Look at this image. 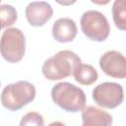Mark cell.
<instances>
[{
  "label": "cell",
  "mask_w": 126,
  "mask_h": 126,
  "mask_svg": "<svg viewBox=\"0 0 126 126\" xmlns=\"http://www.w3.org/2000/svg\"><path fill=\"white\" fill-rule=\"evenodd\" d=\"M81 63V58L75 52L61 50L44 61L41 71L47 80L57 81L73 75Z\"/></svg>",
  "instance_id": "cell-1"
},
{
  "label": "cell",
  "mask_w": 126,
  "mask_h": 126,
  "mask_svg": "<svg viewBox=\"0 0 126 126\" xmlns=\"http://www.w3.org/2000/svg\"><path fill=\"white\" fill-rule=\"evenodd\" d=\"M53 102L67 112L82 111L86 105V94L82 89L68 82H61L51 90Z\"/></svg>",
  "instance_id": "cell-2"
},
{
  "label": "cell",
  "mask_w": 126,
  "mask_h": 126,
  "mask_svg": "<svg viewBox=\"0 0 126 126\" xmlns=\"http://www.w3.org/2000/svg\"><path fill=\"white\" fill-rule=\"evenodd\" d=\"M35 97V88L28 81H19L7 85L1 93L2 105L11 111H17L32 102Z\"/></svg>",
  "instance_id": "cell-3"
},
{
  "label": "cell",
  "mask_w": 126,
  "mask_h": 126,
  "mask_svg": "<svg viewBox=\"0 0 126 126\" xmlns=\"http://www.w3.org/2000/svg\"><path fill=\"white\" fill-rule=\"evenodd\" d=\"M26 52V38L17 28L6 29L0 38V53L9 63L21 61Z\"/></svg>",
  "instance_id": "cell-4"
},
{
  "label": "cell",
  "mask_w": 126,
  "mask_h": 126,
  "mask_svg": "<svg viewBox=\"0 0 126 126\" xmlns=\"http://www.w3.org/2000/svg\"><path fill=\"white\" fill-rule=\"evenodd\" d=\"M80 24L83 33L92 40L103 41L109 35L110 27L108 21L99 11H86L81 17Z\"/></svg>",
  "instance_id": "cell-5"
},
{
  "label": "cell",
  "mask_w": 126,
  "mask_h": 126,
  "mask_svg": "<svg viewBox=\"0 0 126 126\" xmlns=\"http://www.w3.org/2000/svg\"><path fill=\"white\" fill-rule=\"evenodd\" d=\"M94 102L104 108H115L124 99L123 87L114 82H104L97 85L93 91Z\"/></svg>",
  "instance_id": "cell-6"
},
{
  "label": "cell",
  "mask_w": 126,
  "mask_h": 126,
  "mask_svg": "<svg viewBox=\"0 0 126 126\" xmlns=\"http://www.w3.org/2000/svg\"><path fill=\"white\" fill-rule=\"evenodd\" d=\"M99 67L107 76L124 79L126 77V59L116 50L106 51L99 58Z\"/></svg>",
  "instance_id": "cell-7"
},
{
  "label": "cell",
  "mask_w": 126,
  "mask_h": 126,
  "mask_svg": "<svg viewBox=\"0 0 126 126\" xmlns=\"http://www.w3.org/2000/svg\"><path fill=\"white\" fill-rule=\"evenodd\" d=\"M53 15V9L48 2L33 1L26 7V18L32 27H42Z\"/></svg>",
  "instance_id": "cell-8"
},
{
  "label": "cell",
  "mask_w": 126,
  "mask_h": 126,
  "mask_svg": "<svg viewBox=\"0 0 126 126\" xmlns=\"http://www.w3.org/2000/svg\"><path fill=\"white\" fill-rule=\"evenodd\" d=\"M77 26L74 20L70 18H60L53 24L52 35L58 42H70L77 35Z\"/></svg>",
  "instance_id": "cell-9"
},
{
  "label": "cell",
  "mask_w": 126,
  "mask_h": 126,
  "mask_svg": "<svg viewBox=\"0 0 126 126\" xmlns=\"http://www.w3.org/2000/svg\"><path fill=\"white\" fill-rule=\"evenodd\" d=\"M82 126H111L112 125V116L93 105H89L82 110Z\"/></svg>",
  "instance_id": "cell-10"
},
{
  "label": "cell",
  "mask_w": 126,
  "mask_h": 126,
  "mask_svg": "<svg viewBox=\"0 0 126 126\" xmlns=\"http://www.w3.org/2000/svg\"><path fill=\"white\" fill-rule=\"evenodd\" d=\"M73 76L79 84L84 86H90L94 84L98 78L97 71L94 69V67L90 64L82 63L75 69Z\"/></svg>",
  "instance_id": "cell-11"
},
{
  "label": "cell",
  "mask_w": 126,
  "mask_h": 126,
  "mask_svg": "<svg viewBox=\"0 0 126 126\" xmlns=\"http://www.w3.org/2000/svg\"><path fill=\"white\" fill-rule=\"evenodd\" d=\"M126 2L125 0H116L112 5V17L115 26L121 30L126 29Z\"/></svg>",
  "instance_id": "cell-12"
},
{
  "label": "cell",
  "mask_w": 126,
  "mask_h": 126,
  "mask_svg": "<svg viewBox=\"0 0 126 126\" xmlns=\"http://www.w3.org/2000/svg\"><path fill=\"white\" fill-rule=\"evenodd\" d=\"M18 19L17 10L9 4L0 5V26L2 28H7L16 23Z\"/></svg>",
  "instance_id": "cell-13"
},
{
  "label": "cell",
  "mask_w": 126,
  "mask_h": 126,
  "mask_svg": "<svg viewBox=\"0 0 126 126\" xmlns=\"http://www.w3.org/2000/svg\"><path fill=\"white\" fill-rule=\"evenodd\" d=\"M20 126H44V119L38 112L31 111L22 117Z\"/></svg>",
  "instance_id": "cell-14"
},
{
  "label": "cell",
  "mask_w": 126,
  "mask_h": 126,
  "mask_svg": "<svg viewBox=\"0 0 126 126\" xmlns=\"http://www.w3.org/2000/svg\"><path fill=\"white\" fill-rule=\"evenodd\" d=\"M48 126H66V125H65L64 123L60 122V121H54V122L50 123Z\"/></svg>",
  "instance_id": "cell-15"
},
{
  "label": "cell",
  "mask_w": 126,
  "mask_h": 126,
  "mask_svg": "<svg viewBox=\"0 0 126 126\" xmlns=\"http://www.w3.org/2000/svg\"><path fill=\"white\" fill-rule=\"evenodd\" d=\"M1 29H2V27H1V26H0V30H1Z\"/></svg>",
  "instance_id": "cell-16"
},
{
  "label": "cell",
  "mask_w": 126,
  "mask_h": 126,
  "mask_svg": "<svg viewBox=\"0 0 126 126\" xmlns=\"http://www.w3.org/2000/svg\"><path fill=\"white\" fill-rule=\"evenodd\" d=\"M0 85H1V82H0Z\"/></svg>",
  "instance_id": "cell-17"
}]
</instances>
